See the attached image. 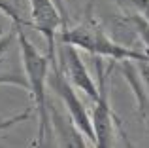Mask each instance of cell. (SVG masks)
<instances>
[{
  "mask_svg": "<svg viewBox=\"0 0 149 148\" xmlns=\"http://www.w3.org/2000/svg\"><path fill=\"white\" fill-rule=\"evenodd\" d=\"M57 68L61 70V74L70 82L72 85H77L79 89H83L93 101L98 99V87L96 82L91 78L87 67L83 65L79 53L74 46L68 44H58V65Z\"/></svg>",
  "mask_w": 149,
  "mask_h": 148,
  "instance_id": "obj_4",
  "label": "cell"
},
{
  "mask_svg": "<svg viewBox=\"0 0 149 148\" xmlns=\"http://www.w3.org/2000/svg\"><path fill=\"white\" fill-rule=\"evenodd\" d=\"M47 112H49V131H53L61 148H85L81 142L79 131L76 129L68 114L61 112L53 104H47Z\"/></svg>",
  "mask_w": 149,
  "mask_h": 148,
  "instance_id": "obj_6",
  "label": "cell"
},
{
  "mask_svg": "<svg viewBox=\"0 0 149 148\" xmlns=\"http://www.w3.org/2000/svg\"><path fill=\"white\" fill-rule=\"evenodd\" d=\"M58 40H61V44L74 46L76 49L77 48L85 49L87 53L98 57V59L100 57H109V59H115V61H128V59L143 61L142 55H138V53L130 51V49H125L119 44H115L106 34L104 27L93 17H87L85 21H81L74 29L62 30Z\"/></svg>",
  "mask_w": 149,
  "mask_h": 148,
  "instance_id": "obj_2",
  "label": "cell"
},
{
  "mask_svg": "<svg viewBox=\"0 0 149 148\" xmlns=\"http://www.w3.org/2000/svg\"><path fill=\"white\" fill-rule=\"evenodd\" d=\"M17 44L23 59V68L26 74V84H29L30 97L34 101V106L38 110L40 125H38V141L44 142L45 133H49V112H47V80H49V70H51V61L47 55H42L32 42L25 36L23 30H17Z\"/></svg>",
  "mask_w": 149,
  "mask_h": 148,
  "instance_id": "obj_1",
  "label": "cell"
},
{
  "mask_svg": "<svg viewBox=\"0 0 149 148\" xmlns=\"http://www.w3.org/2000/svg\"><path fill=\"white\" fill-rule=\"evenodd\" d=\"M29 118H30V110H25V112H21V114L11 116V118L0 120V131H6V129H10V127H13V125H17V123H21V122H26Z\"/></svg>",
  "mask_w": 149,
  "mask_h": 148,
  "instance_id": "obj_9",
  "label": "cell"
},
{
  "mask_svg": "<svg viewBox=\"0 0 149 148\" xmlns=\"http://www.w3.org/2000/svg\"><path fill=\"white\" fill-rule=\"evenodd\" d=\"M0 13H4L13 23V29L23 30L25 21H23L21 10H19V0H0Z\"/></svg>",
  "mask_w": 149,
  "mask_h": 148,
  "instance_id": "obj_8",
  "label": "cell"
},
{
  "mask_svg": "<svg viewBox=\"0 0 149 148\" xmlns=\"http://www.w3.org/2000/svg\"><path fill=\"white\" fill-rule=\"evenodd\" d=\"M96 76H98V99L95 101L91 123L95 131V142L96 148H111V137H113V123H111V110L108 103V80H106V70L102 61L96 57L95 59Z\"/></svg>",
  "mask_w": 149,
  "mask_h": 148,
  "instance_id": "obj_3",
  "label": "cell"
},
{
  "mask_svg": "<svg viewBox=\"0 0 149 148\" xmlns=\"http://www.w3.org/2000/svg\"><path fill=\"white\" fill-rule=\"evenodd\" d=\"M30 15H32V27L47 40V59L51 61V65H55L57 63L55 61V55H57L55 36L61 25H64L61 13L53 4V0H30Z\"/></svg>",
  "mask_w": 149,
  "mask_h": 148,
  "instance_id": "obj_5",
  "label": "cell"
},
{
  "mask_svg": "<svg viewBox=\"0 0 149 148\" xmlns=\"http://www.w3.org/2000/svg\"><path fill=\"white\" fill-rule=\"evenodd\" d=\"M17 38V29H13L11 32L8 34H0V63L6 59L8 55V49H10L11 42ZM2 84H11V85H19V87H26L29 89V84H26V78H23L21 74H15V72H2L0 74V85Z\"/></svg>",
  "mask_w": 149,
  "mask_h": 148,
  "instance_id": "obj_7",
  "label": "cell"
}]
</instances>
